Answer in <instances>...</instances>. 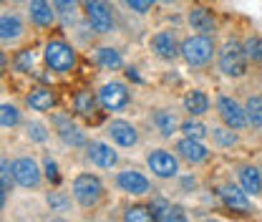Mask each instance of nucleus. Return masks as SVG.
Segmentation results:
<instances>
[{
  "instance_id": "obj_1",
  "label": "nucleus",
  "mask_w": 262,
  "mask_h": 222,
  "mask_svg": "<svg viewBox=\"0 0 262 222\" xmlns=\"http://www.w3.org/2000/svg\"><path fill=\"white\" fill-rule=\"evenodd\" d=\"M73 199L83 210H94L103 199V185L96 174H78L73 179Z\"/></svg>"
},
{
  "instance_id": "obj_2",
  "label": "nucleus",
  "mask_w": 262,
  "mask_h": 222,
  "mask_svg": "<svg viewBox=\"0 0 262 222\" xmlns=\"http://www.w3.org/2000/svg\"><path fill=\"white\" fill-rule=\"evenodd\" d=\"M247 53H245V43L237 41H227L220 51V71L229 76V78H239L247 71Z\"/></svg>"
},
{
  "instance_id": "obj_3",
  "label": "nucleus",
  "mask_w": 262,
  "mask_h": 222,
  "mask_svg": "<svg viewBox=\"0 0 262 222\" xmlns=\"http://www.w3.org/2000/svg\"><path fill=\"white\" fill-rule=\"evenodd\" d=\"M182 56L189 66H207L214 58V43L209 35H192L182 43Z\"/></svg>"
},
{
  "instance_id": "obj_4",
  "label": "nucleus",
  "mask_w": 262,
  "mask_h": 222,
  "mask_svg": "<svg viewBox=\"0 0 262 222\" xmlns=\"http://www.w3.org/2000/svg\"><path fill=\"white\" fill-rule=\"evenodd\" d=\"M43 56H46L48 68L56 71V73H68L76 66V51L66 41H48Z\"/></svg>"
},
{
  "instance_id": "obj_5",
  "label": "nucleus",
  "mask_w": 262,
  "mask_h": 222,
  "mask_svg": "<svg viewBox=\"0 0 262 222\" xmlns=\"http://www.w3.org/2000/svg\"><path fill=\"white\" fill-rule=\"evenodd\" d=\"M83 10H86L89 26H91L96 33L103 35V33L114 31V15H111V8H108L106 0H86Z\"/></svg>"
},
{
  "instance_id": "obj_6",
  "label": "nucleus",
  "mask_w": 262,
  "mask_h": 222,
  "mask_svg": "<svg viewBox=\"0 0 262 222\" xmlns=\"http://www.w3.org/2000/svg\"><path fill=\"white\" fill-rule=\"evenodd\" d=\"M146 164H149L151 174L159 177V179H171V177L179 174V162H177V157H174L171 152H166V149H154V152H149Z\"/></svg>"
},
{
  "instance_id": "obj_7",
  "label": "nucleus",
  "mask_w": 262,
  "mask_h": 222,
  "mask_svg": "<svg viewBox=\"0 0 262 222\" xmlns=\"http://www.w3.org/2000/svg\"><path fill=\"white\" fill-rule=\"evenodd\" d=\"M129 89L124 86V84H119V81H111V84H103L101 86V91H98V104H101V109H106V111H119V109H124L126 104H129Z\"/></svg>"
},
{
  "instance_id": "obj_8",
  "label": "nucleus",
  "mask_w": 262,
  "mask_h": 222,
  "mask_svg": "<svg viewBox=\"0 0 262 222\" xmlns=\"http://www.w3.org/2000/svg\"><path fill=\"white\" fill-rule=\"evenodd\" d=\"M13 174H15V182L26 190H35L40 187L43 182V174H40V167L33 162L31 157H20L13 162Z\"/></svg>"
},
{
  "instance_id": "obj_9",
  "label": "nucleus",
  "mask_w": 262,
  "mask_h": 222,
  "mask_svg": "<svg viewBox=\"0 0 262 222\" xmlns=\"http://www.w3.org/2000/svg\"><path fill=\"white\" fill-rule=\"evenodd\" d=\"M217 111H220V116H222V122L227 124L229 129H245L250 122H247V111H245V106H239L234 98H229V96H220L217 98Z\"/></svg>"
},
{
  "instance_id": "obj_10",
  "label": "nucleus",
  "mask_w": 262,
  "mask_h": 222,
  "mask_svg": "<svg viewBox=\"0 0 262 222\" xmlns=\"http://www.w3.org/2000/svg\"><path fill=\"white\" fill-rule=\"evenodd\" d=\"M116 187L131 194V197H144V194L151 192V182L136 169H124V172L116 174Z\"/></svg>"
},
{
  "instance_id": "obj_11",
  "label": "nucleus",
  "mask_w": 262,
  "mask_h": 222,
  "mask_svg": "<svg viewBox=\"0 0 262 222\" xmlns=\"http://www.w3.org/2000/svg\"><path fill=\"white\" fill-rule=\"evenodd\" d=\"M220 199L225 202V207L232 212H250V194L237 187V185H222L220 187Z\"/></svg>"
},
{
  "instance_id": "obj_12",
  "label": "nucleus",
  "mask_w": 262,
  "mask_h": 222,
  "mask_svg": "<svg viewBox=\"0 0 262 222\" xmlns=\"http://www.w3.org/2000/svg\"><path fill=\"white\" fill-rule=\"evenodd\" d=\"M106 134L111 136V142H116L119 147H126V149L139 144V131H136V127L129 124V122H121V119L111 122L106 127Z\"/></svg>"
},
{
  "instance_id": "obj_13",
  "label": "nucleus",
  "mask_w": 262,
  "mask_h": 222,
  "mask_svg": "<svg viewBox=\"0 0 262 222\" xmlns=\"http://www.w3.org/2000/svg\"><path fill=\"white\" fill-rule=\"evenodd\" d=\"M151 51H154L162 61H174V58H177V53H182V46H177L174 33L159 31L154 38H151Z\"/></svg>"
},
{
  "instance_id": "obj_14",
  "label": "nucleus",
  "mask_w": 262,
  "mask_h": 222,
  "mask_svg": "<svg viewBox=\"0 0 262 222\" xmlns=\"http://www.w3.org/2000/svg\"><path fill=\"white\" fill-rule=\"evenodd\" d=\"M177 154L184 159V162H189V164H199V162H204V159L209 157V149L202 144V139L184 136V139L177 142Z\"/></svg>"
},
{
  "instance_id": "obj_15",
  "label": "nucleus",
  "mask_w": 262,
  "mask_h": 222,
  "mask_svg": "<svg viewBox=\"0 0 262 222\" xmlns=\"http://www.w3.org/2000/svg\"><path fill=\"white\" fill-rule=\"evenodd\" d=\"M86 154L91 159V164H96L101 169H111V167L119 164V154H116L108 144H103V142H91V144L86 147Z\"/></svg>"
},
{
  "instance_id": "obj_16",
  "label": "nucleus",
  "mask_w": 262,
  "mask_h": 222,
  "mask_svg": "<svg viewBox=\"0 0 262 222\" xmlns=\"http://www.w3.org/2000/svg\"><path fill=\"white\" fill-rule=\"evenodd\" d=\"M151 210L157 215V222H189L187 220V212L177 205H169L166 199H154L151 202Z\"/></svg>"
},
{
  "instance_id": "obj_17",
  "label": "nucleus",
  "mask_w": 262,
  "mask_h": 222,
  "mask_svg": "<svg viewBox=\"0 0 262 222\" xmlns=\"http://www.w3.org/2000/svg\"><path fill=\"white\" fill-rule=\"evenodd\" d=\"M31 21L38 28H51L56 21V10L48 0H31Z\"/></svg>"
},
{
  "instance_id": "obj_18",
  "label": "nucleus",
  "mask_w": 262,
  "mask_h": 222,
  "mask_svg": "<svg viewBox=\"0 0 262 222\" xmlns=\"http://www.w3.org/2000/svg\"><path fill=\"white\" fill-rule=\"evenodd\" d=\"M239 187L247 192L250 197H260L262 194V174L255 167H242L239 172Z\"/></svg>"
},
{
  "instance_id": "obj_19",
  "label": "nucleus",
  "mask_w": 262,
  "mask_h": 222,
  "mask_svg": "<svg viewBox=\"0 0 262 222\" xmlns=\"http://www.w3.org/2000/svg\"><path fill=\"white\" fill-rule=\"evenodd\" d=\"M189 26L199 35H212L214 33V18L207 8H192L189 10Z\"/></svg>"
},
{
  "instance_id": "obj_20",
  "label": "nucleus",
  "mask_w": 262,
  "mask_h": 222,
  "mask_svg": "<svg viewBox=\"0 0 262 222\" xmlns=\"http://www.w3.org/2000/svg\"><path fill=\"white\" fill-rule=\"evenodd\" d=\"M20 33H23L20 18L15 13H3V18H0V38L5 43H13L15 38H20Z\"/></svg>"
},
{
  "instance_id": "obj_21",
  "label": "nucleus",
  "mask_w": 262,
  "mask_h": 222,
  "mask_svg": "<svg viewBox=\"0 0 262 222\" xmlns=\"http://www.w3.org/2000/svg\"><path fill=\"white\" fill-rule=\"evenodd\" d=\"M26 104L31 106L33 111H48L56 104V96L51 89H33L31 94L26 96Z\"/></svg>"
},
{
  "instance_id": "obj_22",
  "label": "nucleus",
  "mask_w": 262,
  "mask_h": 222,
  "mask_svg": "<svg viewBox=\"0 0 262 222\" xmlns=\"http://www.w3.org/2000/svg\"><path fill=\"white\" fill-rule=\"evenodd\" d=\"M58 136L71 147H83L86 144V134L78 127H73L71 122H66V119H58Z\"/></svg>"
},
{
  "instance_id": "obj_23",
  "label": "nucleus",
  "mask_w": 262,
  "mask_h": 222,
  "mask_svg": "<svg viewBox=\"0 0 262 222\" xmlns=\"http://www.w3.org/2000/svg\"><path fill=\"white\" fill-rule=\"evenodd\" d=\"M96 104H98V96H94L91 91H78L76 98H73L76 114H81V116H86V119H91V116L96 114Z\"/></svg>"
},
{
  "instance_id": "obj_24",
  "label": "nucleus",
  "mask_w": 262,
  "mask_h": 222,
  "mask_svg": "<svg viewBox=\"0 0 262 222\" xmlns=\"http://www.w3.org/2000/svg\"><path fill=\"white\" fill-rule=\"evenodd\" d=\"M184 109L192 114V116H202L209 111V98L204 91H189L187 98H184Z\"/></svg>"
},
{
  "instance_id": "obj_25",
  "label": "nucleus",
  "mask_w": 262,
  "mask_h": 222,
  "mask_svg": "<svg viewBox=\"0 0 262 222\" xmlns=\"http://www.w3.org/2000/svg\"><path fill=\"white\" fill-rule=\"evenodd\" d=\"M154 124H157L162 136H171V134H177V129L182 127V124L177 122V116H174L171 111H166V109H159V111L154 114Z\"/></svg>"
},
{
  "instance_id": "obj_26",
  "label": "nucleus",
  "mask_w": 262,
  "mask_h": 222,
  "mask_svg": "<svg viewBox=\"0 0 262 222\" xmlns=\"http://www.w3.org/2000/svg\"><path fill=\"white\" fill-rule=\"evenodd\" d=\"M121 222H157V215H154L151 205L149 207L146 205H131V207H126Z\"/></svg>"
},
{
  "instance_id": "obj_27",
  "label": "nucleus",
  "mask_w": 262,
  "mask_h": 222,
  "mask_svg": "<svg viewBox=\"0 0 262 222\" xmlns=\"http://www.w3.org/2000/svg\"><path fill=\"white\" fill-rule=\"evenodd\" d=\"M96 61L98 66H103V68H108V71H116V68H121L124 66V58H121V53L116 51V48H98L96 51Z\"/></svg>"
},
{
  "instance_id": "obj_28",
  "label": "nucleus",
  "mask_w": 262,
  "mask_h": 222,
  "mask_svg": "<svg viewBox=\"0 0 262 222\" xmlns=\"http://www.w3.org/2000/svg\"><path fill=\"white\" fill-rule=\"evenodd\" d=\"M13 182H15L13 164H10L8 159H3V164H0V202H3V205H5V199H8V192L13 187Z\"/></svg>"
},
{
  "instance_id": "obj_29",
  "label": "nucleus",
  "mask_w": 262,
  "mask_h": 222,
  "mask_svg": "<svg viewBox=\"0 0 262 222\" xmlns=\"http://www.w3.org/2000/svg\"><path fill=\"white\" fill-rule=\"evenodd\" d=\"M245 111H247V122L252 127H262V96H250L245 104Z\"/></svg>"
},
{
  "instance_id": "obj_30",
  "label": "nucleus",
  "mask_w": 262,
  "mask_h": 222,
  "mask_svg": "<svg viewBox=\"0 0 262 222\" xmlns=\"http://www.w3.org/2000/svg\"><path fill=\"white\" fill-rule=\"evenodd\" d=\"M0 124L5 129H13L20 124V111H18V106H13V104H3L0 106Z\"/></svg>"
},
{
  "instance_id": "obj_31",
  "label": "nucleus",
  "mask_w": 262,
  "mask_h": 222,
  "mask_svg": "<svg viewBox=\"0 0 262 222\" xmlns=\"http://www.w3.org/2000/svg\"><path fill=\"white\" fill-rule=\"evenodd\" d=\"M245 53H247V58H250L252 64H262V38L250 35V38L245 41Z\"/></svg>"
},
{
  "instance_id": "obj_32",
  "label": "nucleus",
  "mask_w": 262,
  "mask_h": 222,
  "mask_svg": "<svg viewBox=\"0 0 262 222\" xmlns=\"http://www.w3.org/2000/svg\"><path fill=\"white\" fill-rule=\"evenodd\" d=\"M179 129H182V134L189 136V139H204V136H207V127H204L202 122H192V119H189V122H184Z\"/></svg>"
},
{
  "instance_id": "obj_33",
  "label": "nucleus",
  "mask_w": 262,
  "mask_h": 222,
  "mask_svg": "<svg viewBox=\"0 0 262 222\" xmlns=\"http://www.w3.org/2000/svg\"><path fill=\"white\" fill-rule=\"evenodd\" d=\"M46 199H48V205H51V210H58V212H63L66 207L71 205V199L66 197L63 192H51V194H48Z\"/></svg>"
},
{
  "instance_id": "obj_34",
  "label": "nucleus",
  "mask_w": 262,
  "mask_h": 222,
  "mask_svg": "<svg viewBox=\"0 0 262 222\" xmlns=\"http://www.w3.org/2000/svg\"><path fill=\"white\" fill-rule=\"evenodd\" d=\"M43 172H46V179H48L51 185H58V182H61V174H58V164H56V162H53L51 157L43 162Z\"/></svg>"
},
{
  "instance_id": "obj_35",
  "label": "nucleus",
  "mask_w": 262,
  "mask_h": 222,
  "mask_svg": "<svg viewBox=\"0 0 262 222\" xmlns=\"http://www.w3.org/2000/svg\"><path fill=\"white\" fill-rule=\"evenodd\" d=\"M35 64V51H20V56L15 58V68L18 71H31V66Z\"/></svg>"
},
{
  "instance_id": "obj_36",
  "label": "nucleus",
  "mask_w": 262,
  "mask_h": 222,
  "mask_svg": "<svg viewBox=\"0 0 262 222\" xmlns=\"http://www.w3.org/2000/svg\"><path fill=\"white\" fill-rule=\"evenodd\" d=\"M26 129H28V136H31L33 142H46L48 139V131H46V127L40 122H31Z\"/></svg>"
},
{
  "instance_id": "obj_37",
  "label": "nucleus",
  "mask_w": 262,
  "mask_h": 222,
  "mask_svg": "<svg viewBox=\"0 0 262 222\" xmlns=\"http://www.w3.org/2000/svg\"><path fill=\"white\" fill-rule=\"evenodd\" d=\"M212 134H214L217 144H222V147H229V144H234V142H237V136H234V134L229 131V127H227V129H214Z\"/></svg>"
},
{
  "instance_id": "obj_38",
  "label": "nucleus",
  "mask_w": 262,
  "mask_h": 222,
  "mask_svg": "<svg viewBox=\"0 0 262 222\" xmlns=\"http://www.w3.org/2000/svg\"><path fill=\"white\" fill-rule=\"evenodd\" d=\"M126 5L136 13H149L154 8V0H126Z\"/></svg>"
},
{
  "instance_id": "obj_39",
  "label": "nucleus",
  "mask_w": 262,
  "mask_h": 222,
  "mask_svg": "<svg viewBox=\"0 0 262 222\" xmlns=\"http://www.w3.org/2000/svg\"><path fill=\"white\" fill-rule=\"evenodd\" d=\"M76 3H78V0H53V5H56L58 10H73Z\"/></svg>"
},
{
  "instance_id": "obj_40",
  "label": "nucleus",
  "mask_w": 262,
  "mask_h": 222,
  "mask_svg": "<svg viewBox=\"0 0 262 222\" xmlns=\"http://www.w3.org/2000/svg\"><path fill=\"white\" fill-rule=\"evenodd\" d=\"M202 222H220V220H212V217H207V220H202Z\"/></svg>"
},
{
  "instance_id": "obj_41",
  "label": "nucleus",
  "mask_w": 262,
  "mask_h": 222,
  "mask_svg": "<svg viewBox=\"0 0 262 222\" xmlns=\"http://www.w3.org/2000/svg\"><path fill=\"white\" fill-rule=\"evenodd\" d=\"M51 222H63V220H51Z\"/></svg>"
}]
</instances>
